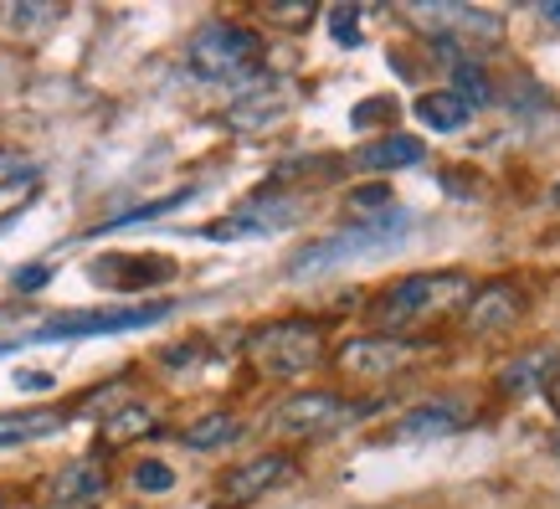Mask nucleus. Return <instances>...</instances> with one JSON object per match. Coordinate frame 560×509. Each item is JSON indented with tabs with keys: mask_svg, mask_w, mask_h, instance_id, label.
<instances>
[{
	"mask_svg": "<svg viewBox=\"0 0 560 509\" xmlns=\"http://www.w3.org/2000/svg\"><path fill=\"white\" fill-rule=\"evenodd\" d=\"M474 299V278L458 268H438V273H411L401 284H390L381 299L371 304L375 324L386 329H407V324H432L442 314H453L458 304Z\"/></svg>",
	"mask_w": 560,
	"mask_h": 509,
	"instance_id": "obj_1",
	"label": "nucleus"
},
{
	"mask_svg": "<svg viewBox=\"0 0 560 509\" xmlns=\"http://www.w3.org/2000/svg\"><path fill=\"white\" fill-rule=\"evenodd\" d=\"M247 360L268 381H293L308 375L324 360V329L314 320H272L247 335Z\"/></svg>",
	"mask_w": 560,
	"mask_h": 509,
	"instance_id": "obj_2",
	"label": "nucleus"
},
{
	"mask_svg": "<svg viewBox=\"0 0 560 509\" xmlns=\"http://www.w3.org/2000/svg\"><path fill=\"white\" fill-rule=\"evenodd\" d=\"M190 72L196 78H211V83H226V78H242L247 68H257L262 57V42L257 32L237 26V21H211L190 36Z\"/></svg>",
	"mask_w": 560,
	"mask_h": 509,
	"instance_id": "obj_3",
	"label": "nucleus"
},
{
	"mask_svg": "<svg viewBox=\"0 0 560 509\" xmlns=\"http://www.w3.org/2000/svg\"><path fill=\"white\" fill-rule=\"evenodd\" d=\"M371 412V402H345L335 391H299L289 396L283 407L272 412V432L278 438H329V432H340V427L360 423Z\"/></svg>",
	"mask_w": 560,
	"mask_h": 509,
	"instance_id": "obj_4",
	"label": "nucleus"
},
{
	"mask_svg": "<svg viewBox=\"0 0 560 509\" xmlns=\"http://www.w3.org/2000/svg\"><path fill=\"white\" fill-rule=\"evenodd\" d=\"M401 227H407V217L390 206L386 217H365V221H350L345 232H329V238L308 242L304 253L289 263V273H319L329 268V263H345V257H360V253H375V247H386V242L401 238Z\"/></svg>",
	"mask_w": 560,
	"mask_h": 509,
	"instance_id": "obj_5",
	"label": "nucleus"
},
{
	"mask_svg": "<svg viewBox=\"0 0 560 509\" xmlns=\"http://www.w3.org/2000/svg\"><path fill=\"white\" fill-rule=\"evenodd\" d=\"M407 16L432 32L442 47H453V36H458L468 51H499L504 47V21L493 16V11H474V5H453V0H432V5H407Z\"/></svg>",
	"mask_w": 560,
	"mask_h": 509,
	"instance_id": "obj_6",
	"label": "nucleus"
},
{
	"mask_svg": "<svg viewBox=\"0 0 560 509\" xmlns=\"http://www.w3.org/2000/svg\"><path fill=\"white\" fill-rule=\"evenodd\" d=\"M432 345L427 339H411V335H360V339H345L335 366L345 375H360V381H390L401 375L411 360H422Z\"/></svg>",
	"mask_w": 560,
	"mask_h": 509,
	"instance_id": "obj_7",
	"label": "nucleus"
},
{
	"mask_svg": "<svg viewBox=\"0 0 560 509\" xmlns=\"http://www.w3.org/2000/svg\"><path fill=\"white\" fill-rule=\"evenodd\" d=\"M175 304H135V309H83V314H57V320L36 324L32 335H21V345L36 339H93V335H119V329H144L160 324Z\"/></svg>",
	"mask_w": 560,
	"mask_h": 509,
	"instance_id": "obj_8",
	"label": "nucleus"
},
{
	"mask_svg": "<svg viewBox=\"0 0 560 509\" xmlns=\"http://www.w3.org/2000/svg\"><path fill=\"white\" fill-rule=\"evenodd\" d=\"M283 478H293V459L289 453H257V459L237 463V468H226L217 478V505L221 509H242L262 499L268 489H278Z\"/></svg>",
	"mask_w": 560,
	"mask_h": 509,
	"instance_id": "obj_9",
	"label": "nucleus"
},
{
	"mask_svg": "<svg viewBox=\"0 0 560 509\" xmlns=\"http://www.w3.org/2000/svg\"><path fill=\"white\" fill-rule=\"evenodd\" d=\"M103 494H108V463L98 453H83V459L62 463L47 484V505L51 509H88L98 505Z\"/></svg>",
	"mask_w": 560,
	"mask_h": 509,
	"instance_id": "obj_10",
	"label": "nucleus"
},
{
	"mask_svg": "<svg viewBox=\"0 0 560 509\" xmlns=\"http://www.w3.org/2000/svg\"><path fill=\"white\" fill-rule=\"evenodd\" d=\"M520 314H525V289L499 278L489 289H474V299L463 309V324H468V335H504V329H514Z\"/></svg>",
	"mask_w": 560,
	"mask_h": 509,
	"instance_id": "obj_11",
	"label": "nucleus"
},
{
	"mask_svg": "<svg viewBox=\"0 0 560 509\" xmlns=\"http://www.w3.org/2000/svg\"><path fill=\"white\" fill-rule=\"evenodd\" d=\"M93 278H98L103 289H119V293H139L144 284H160V278H171L175 263H144V257H103L93 263Z\"/></svg>",
	"mask_w": 560,
	"mask_h": 509,
	"instance_id": "obj_12",
	"label": "nucleus"
},
{
	"mask_svg": "<svg viewBox=\"0 0 560 509\" xmlns=\"http://www.w3.org/2000/svg\"><path fill=\"white\" fill-rule=\"evenodd\" d=\"M57 21H62V5H51V0H5L0 5V32L11 36V42H36Z\"/></svg>",
	"mask_w": 560,
	"mask_h": 509,
	"instance_id": "obj_13",
	"label": "nucleus"
},
{
	"mask_svg": "<svg viewBox=\"0 0 560 509\" xmlns=\"http://www.w3.org/2000/svg\"><path fill=\"white\" fill-rule=\"evenodd\" d=\"M427 144L411 135H381L371 139V144H360L355 154H350V165L355 170H401V165H422Z\"/></svg>",
	"mask_w": 560,
	"mask_h": 509,
	"instance_id": "obj_14",
	"label": "nucleus"
},
{
	"mask_svg": "<svg viewBox=\"0 0 560 509\" xmlns=\"http://www.w3.org/2000/svg\"><path fill=\"white\" fill-rule=\"evenodd\" d=\"M463 423H468L463 407H453V402H432V407L407 412L401 423L390 427V438L396 442H422V438H442V432H458Z\"/></svg>",
	"mask_w": 560,
	"mask_h": 509,
	"instance_id": "obj_15",
	"label": "nucleus"
},
{
	"mask_svg": "<svg viewBox=\"0 0 560 509\" xmlns=\"http://www.w3.org/2000/svg\"><path fill=\"white\" fill-rule=\"evenodd\" d=\"M556 371H560V356H556V350H529V356H520L514 366H504L499 386L510 391V396H525V391L545 386V381H556Z\"/></svg>",
	"mask_w": 560,
	"mask_h": 509,
	"instance_id": "obj_16",
	"label": "nucleus"
},
{
	"mask_svg": "<svg viewBox=\"0 0 560 509\" xmlns=\"http://www.w3.org/2000/svg\"><path fill=\"white\" fill-rule=\"evenodd\" d=\"M57 427H68V412H0V448L36 442L47 432H57Z\"/></svg>",
	"mask_w": 560,
	"mask_h": 509,
	"instance_id": "obj_17",
	"label": "nucleus"
},
{
	"mask_svg": "<svg viewBox=\"0 0 560 509\" xmlns=\"http://www.w3.org/2000/svg\"><path fill=\"white\" fill-rule=\"evenodd\" d=\"M417 119L427 129H438V135H458L463 124H468V103L458 93H422L417 99Z\"/></svg>",
	"mask_w": 560,
	"mask_h": 509,
	"instance_id": "obj_18",
	"label": "nucleus"
},
{
	"mask_svg": "<svg viewBox=\"0 0 560 509\" xmlns=\"http://www.w3.org/2000/svg\"><path fill=\"white\" fill-rule=\"evenodd\" d=\"M237 432H242V423L232 412H206V417H196L180 438H186V448H221V442H232Z\"/></svg>",
	"mask_w": 560,
	"mask_h": 509,
	"instance_id": "obj_19",
	"label": "nucleus"
},
{
	"mask_svg": "<svg viewBox=\"0 0 560 509\" xmlns=\"http://www.w3.org/2000/svg\"><path fill=\"white\" fill-rule=\"evenodd\" d=\"M144 432H154L150 407H119L103 417V442H129V438H144Z\"/></svg>",
	"mask_w": 560,
	"mask_h": 509,
	"instance_id": "obj_20",
	"label": "nucleus"
},
{
	"mask_svg": "<svg viewBox=\"0 0 560 509\" xmlns=\"http://www.w3.org/2000/svg\"><path fill=\"white\" fill-rule=\"evenodd\" d=\"M180 201H190V186L175 190V196H165V201H150V206H135V211H124V217H108L98 232H119V227H135V221H154L160 211H171V206H180Z\"/></svg>",
	"mask_w": 560,
	"mask_h": 509,
	"instance_id": "obj_21",
	"label": "nucleus"
},
{
	"mask_svg": "<svg viewBox=\"0 0 560 509\" xmlns=\"http://www.w3.org/2000/svg\"><path fill=\"white\" fill-rule=\"evenodd\" d=\"M453 83H458V99L468 103H489L493 99V88H489V78H483V68H474V62H458L453 68Z\"/></svg>",
	"mask_w": 560,
	"mask_h": 509,
	"instance_id": "obj_22",
	"label": "nucleus"
},
{
	"mask_svg": "<svg viewBox=\"0 0 560 509\" xmlns=\"http://www.w3.org/2000/svg\"><path fill=\"white\" fill-rule=\"evenodd\" d=\"M262 16L278 21V26H308V21H314V5H308V0H268Z\"/></svg>",
	"mask_w": 560,
	"mask_h": 509,
	"instance_id": "obj_23",
	"label": "nucleus"
},
{
	"mask_svg": "<svg viewBox=\"0 0 560 509\" xmlns=\"http://www.w3.org/2000/svg\"><path fill=\"white\" fill-rule=\"evenodd\" d=\"M329 32H335L340 47H355L360 42V5H335V11H329Z\"/></svg>",
	"mask_w": 560,
	"mask_h": 509,
	"instance_id": "obj_24",
	"label": "nucleus"
},
{
	"mask_svg": "<svg viewBox=\"0 0 560 509\" xmlns=\"http://www.w3.org/2000/svg\"><path fill=\"white\" fill-rule=\"evenodd\" d=\"M135 489H144V494H165V489H175V474L165 468V463L144 459V463L135 468Z\"/></svg>",
	"mask_w": 560,
	"mask_h": 509,
	"instance_id": "obj_25",
	"label": "nucleus"
},
{
	"mask_svg": "<svg viewBox=\"0 0 560 509\" xmlns=\"http://www.w3.org/2000/svg\"><path fill=\"white\" fill-rule=\"evenodd\" d=\"M16 386H26V391H47V386H51V375H47V371H21V375H16Z\"/></svg>",
	"mask_w": 560,
	"mask_h": 509,
	"instance_id": "obj_26",
	"label": "nucleus"
},
{
	"mask_svg": "<svg viewBox=\"0 0 560 509\" xmlns=\"http://www.w3.org/2000/svg\"><path fill=\"white\" fill-rule=\"evenodd\" d=\"M47 278H51L47 268H26V273H16V289H42Z\"/></svg>",
	"mask_w": 560,
	"mask_h": 509,
	"instance_id": "obj_27",
	"label": "nucleus"
},
{
	"mask_svg": "<svg viewBox=\"0 0 560 509\" xmlns=\"http://www.w3.org/2000/svg\"><path fill=\"white\" fill-rule=\"evenodd\" d=\"M545 16H550V21L560 26V0H550V5H545Z\"/></svg>",
	"mask_w": 560,
	"mask_h": 509,
	"instance_id": "obj_28",
	"label": "nucleus"
},
{
	"mask_svg": "<svg viewBox=\"0 0 560 509\" xmlns=\"http://www.w3.org/2000/svg\"><path fill=\"white\" fill-rule=\"evenodd\" d=\"M550 448H556V459H560V432H556V442H550Z\"/></svg>",
	"mask_w": 560,
	"mask_h": 509,
	"instance_id": "obj_29",
	"label": "nucleus"
}]
</instances>
